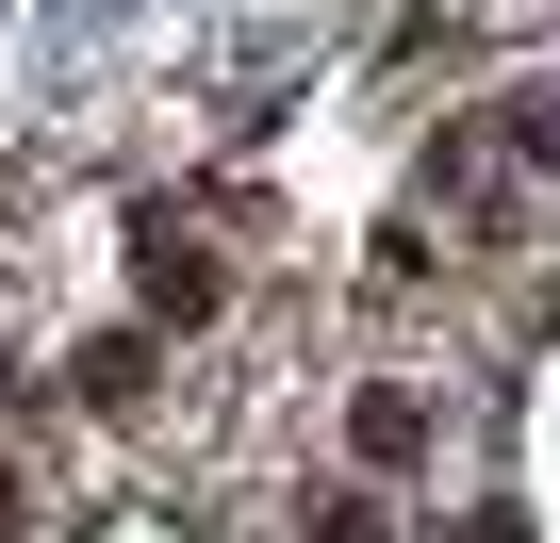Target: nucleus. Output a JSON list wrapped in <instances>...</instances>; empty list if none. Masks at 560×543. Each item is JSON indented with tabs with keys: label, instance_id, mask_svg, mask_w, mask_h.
<instances>
[{
	"label": "nucleus",
	"instance_id": "f257e3e1",
	"mask_svg": "<svg viewBox=\"0 0 560 543\" xmlns=\"http://www.w3.org/2000/svg\"><path fill=\"white\" fill-rule=\"evenodd\" d=\"M149 297H165V314H198V297H214V263H198L182 231H149Z\"/></svg>",
	"mask_w": 560,
	"mask_h": 543
}]
</instances>
